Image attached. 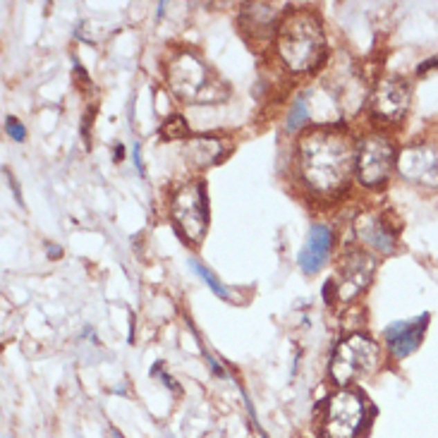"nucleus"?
<instances>
[{
    "label": "nucleus",
    "mask_w": 438,
    "mask_h": 438,
    "mask_svg": "<svg viewBox=\"0 0 438 438\" xmlns=\"http://www.w3.org/2000/svg\"><path fill=\"white\" fill-rule=\"evenodd\" d=\"M300 177L314 194L331 197L345 190L357 165V149L343 129H311L297 149Z\"/></svg>",
    "instance_id": "f257e3e1"
},
{
    "label": "nucleus",
    "mask_w": 438,
    "mask_h": 438,
    "mask_svg": "<svg viewBox=\"0 0 438 438\" xmlns=\"http://www.w3.org/2000/svg\"><path fill=\"white\" fill-rule=\"evenodd\" d=\"M278 55L292 72H309L319 67L326 53V39L319 19L311 12H292L278 29Z\"/></svg>",
    "instance_id": "f03ea898"
},
{
    "label": "nucleus",
    "mask_w": 438,
    "mask_h": 438,
    "mask_svg": "<svg viewBox=\"0 0 438 438\" xmlns=\"http://www.w3.org/2000/svg\"><path fill=\"white\" fill-rule=\"evenodd\" d=\"M168 86L187 103H213L226 98V86L211 80V72L197 55L180 53L168 65Z\"/></svg>",
    "instance_id": "7ed1b4c3"
},
{
    "label": "nucleus",
    "mask_w": 438,
    "mask_h": 438,
    "mask_svg": "<svg viewBox=\"0 0 438 438\" xmlns=\"http://www.w3.org/2000/svg\"><path fill=\"white\" fill-rule=\"evenodd\" d=\"M381 350L376 340L364 333H350L338 343L336 352L331 357V378L338 385H347L352 381L369 376L378 369Z\"/></svg>",
    "instance_id": "20e7f679"
},
{
    "label": "nucleus",
    "mask_w": 438,
    "mask_h": 438,
    "mask_svg": "<svg viewBox=\"0 0 438 438\" xmlns=\"http://www.w3.org/2000/svg\"><path fill=\"white\" fill-rule=\"evenodd\" d=\"M170 218H173L177 232L190 242H199L206 232L208 204L206 192L201 182H187L170 199Z\"/></svg>",
    "instance_id": "39448f33"
},
{
    "label": "nucleus",
    "mask_w": 438,
    "mask_h": 438,
    "mask_svg": "<svg viewBox=\"0 0 438 438\" xmlns=\"http://www.w3.org/2000/svg\"><path fill=\"white\" fill-rule=\"evenodd\" d=\"M367 421V408L357 390L340 388L333 393L323 412V436L326 438H357Z\"/></svg>",
    "instance_id": "423d86ee"
},
{
    "label": "nucleus",
    "mask_w": 438,
    "mask_h": 438,
    "mask_svg": "<svg viewBox=\"0 0 438 438\" xmlns=\"http://www.w3.org/2000/svg\"><path fill=\"white\" fill-rule=\"evenodd\" d=\"M393 161H395L393 144L385 137H381V134H369L357 146V165H354L357 180L367 187L383 185L390 175Z\"/></svg>",
    "instance_id": "0eeeda50"
},
{
    "label": "nucleus",
    "mask_w": 438,
    "mask_h": 438,
    "mask_svg": "<svg viewBox=\"0 0 438 438\" xmlns=\"http://www.w3.org/2000/svg\"><path fill=\"white\" fill-rule=\"evenodd\" d=\"M398 170L410 182L438 187V149L429 144L408 146L398 158Z\"/></svg>",
    "instance_id": "6e6552de"
},
{
    "label": "nucleus",
    "mask_w": 438,
    "mask_h": 438,
    "mask_svg": "<svg viewBox=\"0 0 438 438\" xmlns=\"http://www.w3.org/2000/svg\"><path fill=\"white\" fill-rule=\"evenodd\" d=\"M374 259L364 252H347L340 262V271H338V280H336V288L338 295L343 300H352L357 292H362L372 283V275H374Z\"/></svg>",
    "instance_id": "1a4fd4ad"
},
{
    "label": "nucleus",
    "mask_w": 438,
    "mask_h": 438,
    "mask_svg": "<svg viewBox=\"0 0 438 438\" xmlns=\"http://www.w3.org/2000/svg\"><path fill=\"white\" fill-rule=\"evenodd\" d=\"M408 106H410V86L403 80H398V77L378 82L376 89H374L372 96L374 116L390 120V122H398V120L405 118Z\"/></svg>",
    "instance_id": "9d476101"
},
{
    "label": "nucleus",
    "mask_w": 438,
    "mask_h": 438,
    "mask_svg": "<svg viewBox=\"0 0 438 438\" xmlns=\"http://www.w3.org/2000/svg\"><path fill=\"white\" fill-rule=\"evenodd\" d=\"M426 323H429V314H419L412 321H395L385 328V340H388V347L395 359L408 357L419 347Z\"/></svg>",
    "instance_id": "9b49d317"
},
{
    "label": "nucleus",
    "mask_w": 438,
    "mask_h": 438,
    "mask_svg": "<svg viewBox=\"0 0 438 438\" xmlns=\"http://www.w3.org/2000/svg\"><path fill=\"white\" fill-rule=\"evenodd\" d=\"M331 244H333V235L326 226L316 223L311 226L309 237H307V244L302 247L300 257H297V264L304 271L307 275H314L321 271V266L328 262V254H331Z\"/></svg>",
    "instance_id": "f8f14e48"
},
{
    "label": "nucleus",
    "mask_w": 438,
    "mask_h": 438,
    "mask_svg": "<svg viewBox=\"0 0 438 438\" xmlns=\"http://www.w3.org/2000/svg\"><path fill=\"white\" fill-rule=\"evenodd\" d=\"M354 232H357V237L364 244H369V247L376 249L381 254H390L395 249L393 232L376 216H359L357 223H354Z\"/></svg>",
    "instance_id": "ddd939ff"
},
{
    "label": "nucleus",
    "mask_w": 438,
    "mask_h": 438,
    "mask_svg": "<svg viewBox=\"0 0 438 438\" xmlns=\"http://www.w3.org/2000/svg\"><path fill=\"white\" fill-rule=\"evenodd\" d=\"M223 154H226V149H223V142H218V139H211V137L192 139V142L187 144V156H190L192 163L199 165V168H206V165L218 163V161L223 158Z\"/></svg>",
    "instance_id": "4468645a"
},
{
    "label": "nucleus",
    "mask_w": 438,
    "mask_h": 438,
    "mask_svg": "<svg viewBox=\"0 0 438 438\" xmlns=\"http://www.w3.org/2000/svg\"><path fill=\"white\" fill-rule=\"evenodd\" d=\"M190 268L194 271V273L199 275L201 280H204V283L208 285V288L213 290V295H218V297H221V300H232L230 290H228V288H223V285L218 283V278H216V275H213L211 271H208L204 264H199V262H197V259H190Z\"/></svg>",
    "instance_id": "2eb2a0df"
},
{
    "label": "nucleus",
    "mask_w": 438,
    "mask_h": 438,
    "mask_svg": "<svg viewBox=\"0 0 438 438\" xmlns=\"http://www.w3.org/2000/svg\"><path fill=\"white\" fill-rule=\"evenodd\" d=\"M307 120H309V108H307L304 98H297L295 106H292L288 113V125H285V127H288V132H295V129H300Z\"/></svg>",
    "instance_id": "dca6fc26"
},
{
    "label": "nucleus",
    "mask_w": 438,
    "mask_h": 438,
    "mask_svg": "<svg viewBox=\"0 0 438 438\" xmlns=\"http://www.w3.org/2000/svg\"><path fill=\"white\" fill-rule=\"evenodd\" d=\"M163 134H165L168 139H180V137H185V134H187L185 120H182V118H170L168 122H165V127H163Z\"/></svg>",
    "instance_id": "f3484780"
},
{
    "label": "nucleus",
    "mask_w": 438,
    "mask_h": 438,
    "mask_svg": "<svg viewBox=\"0 0 438 438\" xmlns=\"http://www.w3.org/2000/svg\"><path fill=\"white\" fill-rule=\"evenodd\" d=\"M5 132H8L10 137L15 139V142H24V139H27V129H24V125L19 122L17 118L5 120Z\"/></svg>",
    "instance_id": "a211bd4d"
},
{
    "label": "nucleus",
    "mask_w": 438,
    "mask_h": 438,
    "mask_svg": "<svg viewBox=\"0 0 438 438\" xmlns=\"http://www.w3.org/2000/svg\"><path fill=\"white\" fill-rule=\"evenodd\" d=\"M431 67H438V58H434V60H424V62L419 65V70H417V72H419V75H424V72H426V70H431Z\"/></svg>",
    "instance_id": "6ab92c4d"
},
{
    "label": "nucleus",
    "mask_w": 438,
    "mask_h": 438,
    "mask_svg": "<svg viewBox=\"0 0 438 438\" xmlns=\"http://www.w3.org/2000/svg\"><path fill=\"white\" fill-rule=\"evenodd\" d=\"M48 252L53 254V259H58V257H60V249H58V247H53V244H48Z\"/></svg>",
    "instance_id": "aec40b11"
}]
</instances>
